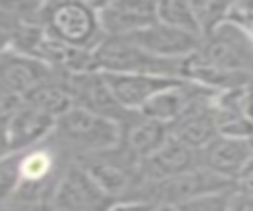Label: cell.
<instances>
[{"instance_id":"1","label":"cell","mask_w":253,"mask_h":211,"mask_svg":"<svg viewBox=\"0 0 253 211\" xmlns=\"http://www.w3.org/2000/svg\"><path fill=\"white\" fill-rule=\"evenodd\" d=\"M51 138L71 160H79L117 148L123 140V126L117 120L73 106L55 122Z\"/></svg>"},{"instance_id":"2","label":"cell","mask_w":253,"mask_h":211,"mask_svg":"<svg viewBox=\"0 0 253 211\" xmlns=\"http://www.w3.org/2000/svg\"><path fill=\"white\" fill-rule=\"evenodd\" d=\"M40 24L45 34L69 47L95 51L103 41L105 34L99 22L97 6L81 0H57L43 2Z\"/></svg>"},{"instance_id":"3","label":"cell","mask_w":253,"mask_h":211,"mask_svg":"<svg viewBox=\"0 0 253 211\" xmlns=\"http://www.w3.org/2000/svg\"><path fill=\"white\" fill-rule=\"evenodd\" d=\"M97 69L115 75H156L184 79L186 59H162L146 53L126 37H105L95 49Z\"/></svg>"},{"instance_id":"4","label":"cell","mask_w":253,"mask_h":211,"mask_svg":"<svg viewBox=\"0 0 253 211\" xmlns=\"http://www.w3.org/2000/svg\"><path fill=\"white\" fill-rule=\"evenodd\" d=\"M233 187L235 183L231 179L202 166L168 179L144 181L130 201H142L150 205H180L190 199H196L208 193L227 191Z\"/></svg>"},{"instance_id":"5","label":"cell","mask_w":253,"mask_h":211,"mask_svg":"<svg viewBox=\"0 0 253 211\" xmlns=\"http://www.w3.org/2000/svg\"><path fill=\"white\" fill-rule=\"evenodd\" d=\"M77 162L115 201H130L144 183L140 162L132 158L121 144L113 150L79 158Z\"/></svg>"},{"instance_id":"6","label":"cell","mask_w":253,"mask_h":211,"mask_svg":"<svg viewBox=\"0 0 253 211\" xmlns=\"http://www.w3.org/2000/svg\"><path fill=\"white\" fill-rule=\"evenodd\" d=\"M51 203L55 211H109L117 201L77 160H69Z\"/></svg>"},{"instance_id":"7","label":"cell","mask_w":253,"mask_h":211,"mask_svg":"<svg viewBox=\"0 0 253 211\" xmlns=\"http://www.w3.org/2000/svg\"><path fill=\"white\" fill-rule=\"evenodd\" d=\"M200 53L223 71L253 79V39L229 22L202 41Z\"/></svg>"},{"instance_id":"8","label":"cell","mask_w":253,"mask_h":211,"mask_svg":"<svg viewBox=\"0 0 253 211\" xmlns=\"http://www.w3.org/2000/svg\"><path fill=\"white\" fill-rule=\"evenodd\" d=\"M63 81L73 97L75 106H81L95 114L117 120L121 126L132 114V112L125 110L121 106V103L115 99V95L101 71H91V73H81V75H63Z\"/></svg>"},{"instance_id":"9","label":"cell","mask_w":253,"mask_h":211,"mask_svg":"<svg viewBox=\"0 0 253 211\" xmlns=\"http://www.w3.org/2000/svg\"><path fill=\"white\" fill-rule=\"evenodd\" d=\"M55 118L40 112L38 108L24 103L12 116L4 118V150L2 156L18 154L47 142L55 130Z\"/></svg>"},{"instance_id":"10","label":"cell","mask_w":253,"mask_h":211,"mask_svg":"<svg viewBox=\"0 0 253 211\" xmlns=\"http://www.w3.org/2000/svg\"><path fill=\"white\" fill-rule=\"evenodd\" d=\"M95 6L105 37H128L158 22L156 2L111 0V2H99Z\"/></svg>"},{"instance_id":"11","label":"cell","mask_w":253,"mask_h":211,"mask_svg":"<svg viewBox=\"0 0 253 211\" xmlns=\"http://www.w3.org/2000/svg\"><path fill=\"white\" fill-rule=\"evenodd\" d=\"M55 75H57V71H53L49 65L42 63L34 57L2 49L0 95L26 99L36 87L51 81Z\"/></svg>"},{"instance_id":"12","label":"cell","mask_w":253,"mask_h":211,"mask_svg":"<svg viewBox=\"0 0 253 211\" xmlns=\"http://www.w3.org/2000/svg\"><path fill=\"white\" fill-rule=\"evenodd\" d=\"M126 39H130L134 45H138L146 53L162 59H186L198 53L204 41L194 34L174 30L160 22H154L152 26L128 35Z\"/></svg>"},{"instance_id":"13","label":"cell","mask_w":253,"mask_h":211,"mask_svg":"<svg viewBox=\"0 0 253 211\" xmlns=\"http://www.w3.org/2000/svg\"><path fill=\"white\" fill-rule=\"evenodd\" d=\"M103 75L115 99L128 112H140V108L148 101H152L158 93L184 81V79H170L156 75H115V73H103Z\"/></svg>"},{"instance_id":"14","label":"cell","mask_w":253,"mask_h":211,"mask_svg":"<svg viewBox=\"0 0 253 211\" xmlns=\"http://www.w3.org/2000/svg\"><path fill=\"white\" fill-rule=\"evenodd\" d=\"M196 168H202L200 152L192 150L190 146L176 140L174 136H170V140L160 150H156L152 156L140 162V172L144 181L168 179V177L192 172Z\"/></svg>"},{"instance_id":"15","label":"cell","mask_w":253,"mask_h":211,"mask_svg":"<svg viewBox=\"0 0 253 211\" xmlns=\"http://www.w3.org/2000/svg\"><path fill=\"white\" fill-rule=\"evenodd\" d=\"M200 158H202L204 168H208L235 183L239 174L253 160V140L217 136L213 142H210L200 152Z\"/></svg>"},{"instance_id":"16","label":"cell","mask_w":253,"mask_h":211,"mask_svg":"<svg viewBox=\"0 0 253 211\" xmlns=\"http://www.w3.org/2000/svg\"><path fill=\"white\" fill-rule=\"evenodd\" d=\"M215 95V93H213ZM211 97L200 99L196 101L172 126L170 132L176 140L184 142L186 146H190L196 152H202L210 142H213L219 134H217V126H215V114H213V105H211Z\"/></svg>"},{"instance_id":"17","label":"cell","mask_w":253,"mask_h":211,"mask_svg":"<svg viewBox=\"0 0 253 211\" xmlns=\"http://www.w3.org/2000/svg\"><path fill=\"white\" fill-rule=\"evenodd\" d=\"M172 132L168 124L150 120L142 116L140 112H132L126 122L123 124V140L121 146L138 162L152 156L156 150H160L168 140Z\"/></svg>"},{"instance_id":"18","label":"cell","mask_w":253,"mask_h":211,"mask_svg":"<svg viewBox=\"0 0 253 211\" xmlns=\"http://www.w3.org/2000/svg\"><path fill=\"white\" fill-rule=\"evenodd\" d=\"M26 105L38 108L40 112H43L55 120H59L67 110H71L75 106L73 97L63 81V73H57L51 81L36 87L26 97Z\"/></svg>"},{"instance_id":"19","label":"cell","mask_w":253,"mask_h":211,"mask_svg":"<svg viewBox=\"0 0 253 211\" xmlns=\"http://www.w3.org/2000/svg\"><path fill=\"white\" fill-rule=\"evenodd\" d=\"M156 16L160 24H166L174 30L180 32H188L194 34L198 37H202L194 10H192V2H182V0H164V2H156Z\"/></svg>"},{"instance_id":"20","label":"cell","mask_w":253,"mask_h":211,"mask_svg":"<svg viewBox=\"0 0 253 211\" xmlns=\"http://www.w3.org/2000/svg\"><path fill=\"white\" fill-rule=\"evenodd\" d=\"M213 114H215V126H217L219 136L239 138V140H253V120L247 118L241 110L213 105Z\"/></svg>"},{"instance_id":"21","label":"cell","mask_w":253,"mask_h":211,"mask_svg":"<svg viewBox=\"0 0 253 211\" xmlns=\"http://www.w3.org/2000/svg\"><path fill=\"white\" fill-rule=\"evenodd\" d=\"M229 6L225 2H192V10L202 34V39L210 37L217 28H221L227 22Z\"/></svg>"},{"instance_id":"22","label":"cell","mask_w":253,"mask_h":211,"mask_svg":"<svg viewBox=\"0 0 253 211\" xmlns=\"http://www.w3.org/2000/svg\"><path fill=\"white\" fill-rule=\"evenodd\" d=\"M235 187L227 191H217V193H208L196 199H190L186 203L176 205L180 211H229L231 199H233Z\"/></svg>"},{"instance_id":"23","label":"cell","mask_w":253,"mask_h":211,"mask_svg":"<svg viewBox=\"0 0 253 211\" xmlns=\"http://www.w3.org/2000/svg\"><path fill=\"white\" fill-rule=\"evenodd\" d=\"M2 211H55L51 201H20L8 199L2 201Z\"/></svg>"},{"instance_id":"24","label":"cell","mask_w":253,"mask_h":211,"mask_svg":"<svg viewBox=\"0 0 253 211\" xmlns=\"http://www.w3.org/2000/svg\"><path fill=\"white\" fill-rule=\"evenodd\" d=\"M239 108L241 112L253 120V83H247L241 87V93H239Z\"/></svg>"},{"instance_id":"25","label":"cell","mask_w":253,"mask_h":211,"mask_svg":"<svg viewBox=\"0 0 253 211\" xmlns=\"http://www.w3.org/2000/svg\"><path fill=\"white\" fill-rule=\"evenodd\" d=\"M229 211H253V195L235 191L231 205H229Z\"/></svg>"},{"instance_id":"26","label":"cell","mask_w":253,"mask_h":211,"mask_svg":"<svg viewBox=\"0 0 253 211\" xmlns=\"http://www.w3.org/2000/svg\"><path fill=\"white\" fill-rule=\"evenodd\" d=\"M109 211H154V205L142 201H117Z\"/></svg>"},{"instance_id":"27","label":"cell","mask_w":253,"mask_h":211,"mask_svg":"<svg viewBox=\"0 0 253 211\" xmlns=\"http://www.w3.org/2000/svg\"><path fill=\"white\" fill-rule=\"evenodd\" d=\"M154 211H180L176 205H154Z\"/></svg>"}]
</instances>
